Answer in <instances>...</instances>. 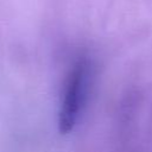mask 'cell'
I'll use <instances>...</instances> for the list:
<instances>
[{"mask_svg": "<svg viewBox=\"0 0 152 152\" xmlns=\"http://www.w3.org/2000/svg\"><path fill=\"white\" fill-rule=\"evenodd\" d=\"M89 83V66L86 62L76 63L65 82L63 99L58 114V126L62 133L70 132L78 121L87 97Z\"/></svg>", "mask_w": 152, "mask_h": 152, "instance_id": "6da1fadb", "label": "cell"}]
</instances>
